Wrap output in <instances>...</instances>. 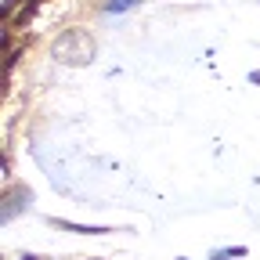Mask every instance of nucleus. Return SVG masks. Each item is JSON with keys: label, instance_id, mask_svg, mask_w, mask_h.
Masks as SVG:
<instances>
[{"label": "nucleus", "instance_id": "f257e3e1", "mask_svg": "<svg viewBox=\"0 0 260 260\" xmlns=\"http://www.w3.org/2000/svg\"><path fill=\"white\" fill-rule=\"evenodd\" d=\"M58 228H69V232H80V235H109L112 228H98V224H73V220H54Z\"/></svg>", "mask_w": 260, "mask_h": 260}, {"label": "nucleus", "instance_id": "f03ea898", "mask_svg": "<svg viewBox=\"0 0 260 260\" xmlns=\"http://www.w3.org/2000/svg\"><path fill=\"white\" fill-rule=\"evenodd\" d=\"M232 256H246V246H235V249H220L213 260H232Z\"/></svg>", "mask_w": 260, "mask_h": 260}, {"label": "nucleus", "instance_id": "7ed1b4c3", "mask_svg": "<svg viewBox=\"0 0 260 260\" xmlns=\"http://www.w3.org/2000/svg\"><path fill=\"white\" fill-rule=\"evenodd\" d=\"M249 80H253V83H260V73H253V76H249Z\"/></svg>", "mask_w": 260, "mask_h": 260}, {"label": "nucleus", "instance_id": "20e7f679", "mask_svg": "<svg viewBox=\"0 0 260 260\" xmlns=\"http://www.w3.org/2000/svg\"><path fill=\"white\" fill-rule=\"evenodd\" d=\"M22 260H37V256H22Z\"/></svg>", "mask_w": 260, "mask_h": 260}]
</instances>
